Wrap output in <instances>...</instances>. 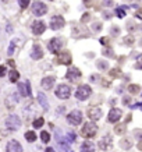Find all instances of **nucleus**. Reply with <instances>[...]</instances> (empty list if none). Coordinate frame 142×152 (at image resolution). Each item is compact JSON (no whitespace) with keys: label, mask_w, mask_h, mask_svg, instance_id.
<instances>
[{"label":"nucleus","mask_w":142,"mask_h":152,"mask_svg":"<svg viewBox=\"0 0 142 152\" xmlns=\"http://www.w3.org/2000/svg\"><path fill=\"white\" fill-rule=\"evenodd\" d=\"M18 103V95H15V94H10V95L6 98V105L10 108H13V106H15Z\"/></svg>","instance_id":"nucleus-19"},{"label":"nucleus","mask_w":142,"mask_h":152,"mask_svg":"<svg viewBox=\"0 0 142 152\" xmlns=\"http://www.w3.org/2000/svg\"><path fill=\"white\" fill-rule=\"evenodd\" d=\"M43 124H45L43 117H38V119H35V120H33V127H35V128H40Z\"/></svg>","instance_id":"nucleus-24"},{"label":"nucleus","mask_w":142,"mask_h":152,"mask_svg":"<svg viewBox=\"0 0 142 152\" xmlns=\"http://www.w3.org/2000/svg\"><path fill=\"white\" fill-rule=\"evenodd\" d=\"M19 78V73L17 71V70H10V83L15 84L17 81H18Z\"/></svg>","instance_id":"nucleus-22"},{"label":"nucleus","mask_w":142,"mask_h":152,"mask_svg":"<svg viewBox=\"0 0 142 152\" xmlns=\"http://www.w3.org/2000/svg\"><path fill=\"white\" fill-rule=\"evenodd\" d=\"M58 59H60V63H63V64H70L71 63L70 53H61V55L58 56Z\"/></svg>","instance_id":"nucleus-21"},{"label":"nucleus","mask_w":142,"mask_h":152,"mask_svg":"<svg viewBox=\"0 0 142 152\" xmlns=\"http://www.w3.org/2000/svg\"><path fill=\"white\" fill-rule=\"evenodd\" d=\"M50 1H52V0H50Z\"/></svg>","instance_id":"nucleus-36"},{"label":"nucleus","mask_w":142,"mask_h":152,"mask_svg":"<svg viewBox=\"0 0 142 152\" xmlns=\"http://www.w3.org/2000/svg\"><path fill=\"white\" fill-rule=\"evenodd\" d=\"M97 133V126L93 123V121H86L85 126L82 127V135L86 137V138H92L95 137Z\"/></svg>","instance_id":"nucleus-2"},{"label":"nucleus","mask_w":142,"mask_h":152,"mask_svg":"<svg viewBox=\"0 0 142 152\" xmlns=\"http://www.w3.org/2000/svg\"><path fill=\"white\" fill-rule=\"evenodd\" d=\"M14 48H15V41H13L11 43L8 45V49H7V55H8V56H13Z\"/></svg>","instance_id":"nucleus-28"},{"label":"nucleus","mask_w":142,"mask_h":152,"mask_svg":"<svg viewBox=\"0 0 142 152\" xmlns=\"http://www.w3.org/2000/svg\"><path fill=\"white\" fill-rule=\"evenodd\" d=\"M40 139H42V142L47 144V142L50 141V135H49V133H47V131H42V133H40Z\"/></svg>","instance_id":"nucleus-25"},{"label":"nucleus","mask_w":142,"mask_h":152,"mask_svg":"<svg viewBox=\"0 0 142 152\" xmlns=\"http://www.w3.org/2000/svg\"><path fill=\"white\" fill-rule=\"evenodd\" d=\"M54 94H56V96H57L58 99H68L71 96V88L68 87V85H65V84H60L57 88H56V91H54Z\"/></svg>","instance_id":"nucleus-4"},{"label":"nucleus","mask_w":142,"mask_h":152,"mask_svg":"<svg viewBox=\"0 0 142 152\" xmlns=\"http://www.w3.org/2000/svg\"><path fill=\"white\" fill-rule=\"evenodd\" d=\"M6 152H22V146H21V144H19L18 141L11 139V141L7 142Z\"/></svg>","instance_id":"nucleus-11"},{"label":"nucleus","mask_w":142,"mask_h":152,"mask_svg":"<svg viewBox=\"0 0 142 152\" xmlns=\"http://www.w3.org/2000/svg\"><path fill=\"white\" fill-rule=\"evenodd\" d=\"M42 56H43V50L40 49V46L39 45H33L32 50H31V57L33 60H39V59H42Z\"/></svg>","instance_id":"nucleus-15"},{"label":"nucleus","mask_w":142,"mask_h":152,"mask_svg":"<svg viewBox=\"0 0 142 152\" xmlns=\"http://www.w3.org/2000/svg\"><path fill=\"white\" fill-rule=\"evenodd\" d=\"M64 25H65V20L61 15H54V17L50 18V28H52L53 31H58Z\"/></svg>","instance_id":"nucleus-7"},{"label":"nucleus","mask_w":142,"mask_h":152,"mask_svg":"<svg viewBox=\"0 0 142 152\" xmlns=\"http://www.w3.org/2000/svg\"><path fill=\"white\" fill-rule=\"evenodd\" d=\"M139 91H141L139 85H135V84H132V85H129V87H128V92H131V94H138Z\"/></svg>","instance_id":"nucleus-26"},{"label":"nucleus","mask_w":142,"mask_h":152,"mask_svg":"<svg viewBox=\"0 0 142 152\" xmlns=\"http://www.w3.org/2000/svg\"><path fill=\"white\" fill-rule=\"evenodd\" d=\"M111 144H113V141H111V137L106 135L104 138H102L100 141H99V148L104 151V149H109L110 146H111Z\"/></svg>","instance_id":"nucleus-17"},{"label":"nucleus","mask_w":142,"mask_h":152,"mask_svg":"<svg viewBox=\"0 0 142 152\" xmlns=\"http://www.w3.org/2000/svg\"><path fill=\"white\" fill-rule=\"evenodd\" d=\"M29 3H31V0H18V4L21 8H26L29 6Z\"/></svg>","instance_id":"nucleus-29"},{"label":"nucleus","mask_w":142,"mask_h":152,"mask_svg":"<svg viewBox=\"0 0 142 152\" xmlns=\"http://www.w3.org/2000/svg\"><path fill=\"white\" fill-rule=\"evenodd\" d=\"M121 114H123V112H121V109H111L109 112V121L110 123H116V121H118L120 119H121Z\"/></svg>","instance_id":"nucleus-12"},{"label":"nucleus","mask_w":142,"mask_h":152,"mask_svg":"<svg viewBox=\"0 0 142 152\" xmlns=\"http://www.w3.org/2000/svg\"><path fill=\"white\" fill-rule=\"evenodd\" d=\"M114 131H116L117 134H123L124 131H125V126H124V124H120V126H116V128H114Z\"/></svg>","instance_id":"nucleus-30"},{"label":"nucleus","mask_w":142,"mask_h":152,"mask_svg":"<svg viewBox=\"0 0 142 152\" xmlns=\"http://www.w3.org/2000/svg\"><path fill=\"white\" fill-rule=\"evenodd\" d=\"M6 67H4V66H0V77H4L6 76Z\"/></svg>","instance_id":"nucleus-34"},{"label":"nucleus","mask_w":142,"mask_h":152,"mask_svg":"<svg viewBox=\"0 0 142 152\" xmlns=\"http://www.w3.org/2000/svg\"><path fill=\"white\" fill-rule=\"evenodd\" d=\"M25 139L28 142H33L35 139H36V134L33 133V131H26L25 133Z\"/></svg>","instance_id":"nucleus-23"},{"label":"nucleus","mask_w":142,"mask_h":152,"mask_svg":"<svg viewBox=\"0 0 142 152\" xmlns=\"http://www.w3.org/2000/svg\"><path fill=\"white\" fill-rule=\"evenodd\" d=\"M88 116L90 117V120H99L100 117H102V109L97 108V106H95V108H90L89 110H88Z\"/></svg>","instance_id":"nucleus-14"},{"label":"nucleus","mask_w":142,"mask_h":152,"mask_svg":"<svg viewBox=\"0 0 142 152\" xmlns=\"http://www.w3.org/2000/svg\"><path fill=\"white\" fill-rule=\"evenodd\" d=\"M45 152H54V149H53V148H46Z\"/></svg>","instance_id":"nucleus-35"},{"label":"nucleus","mask_w":142,"mask_h":152,"mask_svg":"<svg viewBox=\"0 0 142 152\" xmlns=\"http://www.w3.org/2000/svg\"><path fill=\"white\" fill-rule=\"evenodd\" d=\"M67 120L72 126H78L82 121V112L81 110H72L70 114H67Z\"/></svg>","instance_id":"nucleus-6"},{"label":"nucleus","mask_w":142,"mask_h":152,"mask_svg":"<svg viewBox=\"0 0 142 152\" xmlns=\"http://www.w3.org/2000/svg\"><path fill=\"white\" fill-rule=\"evenodd\" d=\"M54 81H56L54 77H45V78H42L40 85L43 89H52V87L54 85Z\"/></svg>","instance_id":"nucleus-16"},{"label":"nucleus","mask_w":142,"mask_h":152,"mask_svg":"<svg viewBox=\"0 0 142 152\" xmlns=\"http://www.w3.org/2000/svg\"><path fill=\"white\" fill-rule=\"evenodd\" d=\"M18 91H19V95H21V96L28 98V96L31 95V84H29V81L19 83L18 84Z\"/></svg>","instance_id":"nucleus-10"},{"label":"nucleus","mask_w":142,"mask_h":152,"mask_svg":"<svg viewBox=\"0 0 142 152\" xmlns=\"http://www.w3.org/2000/svg\"><path fill=\"white\" fill-rule=\"evenodd\" d=\"M90 94H92V88L89 85H81L75 91V98L79 99V101H86L90 96Z\"/></svg>","instance_id":"nucleus-3"},{"label":"nucleus","mask_w":142,"mask_h":152,"mask_svg":"<svg viewBox=\"0 0 142 152\" xmlns=\"http://www.w3.org/2000/svg\"><path fill=\"white\" fill-rule=\"evenodd\" d=\"M38 102L45 110H49V101H47V96L43 92H39L38 94Z\"/></svg>","instance_id":"nucleus-18"},{"label":"nucleus","mask_w":142,"mask_h":152,"mask_svg":"<svg viewBox=\"0 0 142 152\" xmlns=\"http://www.w3.org/2000/svg\"><path fill=\"white\" fill-rule=\"evenodd\" d=\"M116 13H117V17H118V18H123L124 15H125V11H124L123 8H117Z\"/></svg>","instance_id":"nucleus-31"},{"label":"nucleus","mask_w":142,"mask_h":152,"mask_svg":"<svg viewBox=\"0 0 142 152\" xmlns=\"http://www.w3.org/2000/svg\"><path fill=\"white\" fill-rule=\"evenodd\" d=\"M81 152H95V145L90 141H85L81 145Z\"/></svg>","instance_id":"nucleus-20"},{"label":"nucleus","mask_w":142,"mask_h":152,"mask_svg":"<svg viewBox=\"0 0 142 152\" xmlns=\"http://www.w3.org/2000/svg\"><path fill=\"white\" fill-rule=\"evenodd\" d=\"M121 146H123L124 149H128L129 146H131V142L127 141V139H124V141H121Z\"/></svg>","instance_id":"nucleus-33"},{"label":"nucleus","mask_w":142,"mask_h":152,"mask_svg":"<svg viewBox=\"0 0 142 152\" xmlns=\"http://www.w3.org/2000/svg\"><path fill=\"white\" fill-rule=\"evenodd\" d=\"M4 124H6V127L8 130L15 131V130H18L19 127H21V119H19V116H17V114H10V116H7Z\"/></svg>","instance_id":"nucleus-1"},{"label":"nucleus","mask_w":142,"mask_h":152,"mask_svg":"<svg viewBox=\"0 0 142 152\" xmlns=\"http://www.w3.org/2000/svg\"><path fill=\"white\" fill-rule=\"evenodd\" d=\"M47 48H49V50L52 52V53H58V52L61 50V48H63V41L60 38L50 39L49 43H47Z\"/></svg>","instance_id":"nucleus-8"},{"label":"nucleus","mask_w":142,"mask_h":152,"mask_svg":"<svg viewBox=\"0 0 142 152\" xmlns=\"http://www.w3.org/2000/svg\"><path fill=\"white\" fill-rule=\"evenodd\" d=\"M32 13L36 17H42L47 13V6L42 1H33L32 3Z\"/></svg>","instance_id":"nucleus-5"},{"label":"nucleus","mask_w":142,"mask_h":152,"mask_svg":"<svg viewBox=\"0 0 142 152\" xmlns=\"http://www.w3.org/2000/svg\"><path fill=\"white\" fill-rule=\"evenodd\" d=\"M67 139H68V142H74V141H75V134L68 133L67 134Z\"/></svg>","instance_id":"nucleus-32"},{"label":"nucleus","mask_w":142,"mask_h":152,"mask_svg":"<svg viewBox=\"0 0 142 152\" xmlns=\"http://www.w3.org/2000/svg\"><path fill=\"white\" fill-rule=\"evenodd\" d=\"M97 69L99 70H107L109 69V64H107V62H103V60H100V62H97Z\"/></svg>","instance_id":"nucleus-27"},{"label":"nucleus","mask_w":142,"mask_h":152,"mask_svg":"<svg viewBox=\"0 0 142 152\" xmlns=\"http://www.w3.org/2000/svg\"><path fill=\"white\" fill-rule=\"evenodd\" d=\"M31 28H32V32L35 35H42L46 31V24L43 21H40V20H36V21L32 22V27Z\"/></svg>","instance_id":"nucleus-9"},{"label":"nucleus","mask_w":142,"mask_h":152,"mask_svg":"<svg viewBox=\"0 0 142 152\" xmlns=\"http://www.w3.org/2000/svg\"><path fill=\"white\" fill-rule=\"evenodd\" d=\"M79 77H81V71L78 69H70L67 71V74H65V78L72 81V83H77V80Z\"/></svg>","instance_id":"nucleus-13"}]
</instances>
